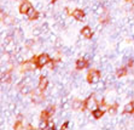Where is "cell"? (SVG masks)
Wrapping results in <instances>:
<instances>
[{
	"mask_svg": "<svg viewBox=\"0 0 134 130\" xmlns=\"http://www.w3.org/2000/svg\"><path fill=\"white\" fill-rule=\"evenodd\" d=\"M35 44H36L35 39H25V40H24V46H25V48H28V49L34 48Z\"/></svg>",
	"mask_w": 134,
	"mask_h": 130,
	"instance_id": "obj_11",
	"label": "cell"
},
{
	"mask_svg": "<svg viewBox=\"0 0 134 130\" xmlns=\"http://www.w3.org/2000/svg\"><path fill=\"white\" fill-rule=\"evenodd\" d=\"M56 128V124L53 123V122L48 121V124H47V129H54Z\"/></svg>",
	"mask_w": 134,
	"mask_h": 130,
	"instance_id": "obj_20",
	"label": "cell"
},
{
	"mask_svg": "<svg viewBox=\"0 0 134 130\" xmlns=\"http://www.w3.org/2000/svg\"><path fill=\"white\" fill-rule=\"evenodd\" d=\"M13 129H15V130H22V129H24L23 122L22 121H17L15 123V125H13Z\"/></svg>",
	"mask_w": 134,
	"mask_h": 130,
	"instance_id": "obj_14",
	"label": "cell"
},
{
	"mask_svg": "<svg viewBox=\"0 0 134 130\" xmlns=\"http://www.w3.org/2000/svg\"><path fill=\"white\" fill-rule=\"evenodd\" d=\"M133 66H134V61L129 58V60L127 61V67H128V68H131V67H133Z\"/></svg>",
	"mask_w": 134,
	"mask_h": 130,
	"instance_id": "obj_21",
	"label": "cell"
},
{
	"mask_svg": "<svg viewBox=\"0 0 134 130\" xmlns=\"http://www.w3.org/2000/svg\"><path fill=\"white\" fill-rule=\"evenodd\" d=\"M46 111L48 112V114H50V117H52L53 114H54V112H56V107H54V105H50L48 107L46 108Z\"/></svg>",
	"mask_w": 134,
	"mask_h": 130,
	"instance_id": "obj_17",
	"label": "cell"
},
{
	"mask_svg": "<svg viewBox=\"0 0 134 130\" xmlns=\"http://www.w3.org/2000/svg\"><path fill=\"white\" fill-rule=\"evenodd\" d=\"M71 15H72V17H74L75 19H77V21H82V19L85 18V11L83 10H80V9H75Z\"/></svg>",
	"mask_w": 134,
	"mask_h": 130,
	"instance_id": "obj_7",
	"label": "cell"
},
{
	"mask_svg": "<svg viewBox=\"0 0 134 130\" xmlns=\"http://www.w3.org/2000/svg\"><path fill=\"white\" fill-rule=\"evenodd\" d=\"M127 74V68L126 67H122V68H119V69L116 71V76L117 77H123Z\"/></svg>",
	"mask_w": 134,
	"mask_h": 130,
	"instance_id": "obj_13",
	"label": "cell"
},
{
	"mask_svg": "<svg viewBox=\"0 0 134 130\" xmlns=\"http://www.w3.org/2000/svg\"><path fill=\"white\" fill-rule=\"evenodd\" d=\"M69 128H70V122H69V121H65L64 123L62 124L60 129H62V130H65V129H69Z\"/></svg>",
	"mask_w": 134,
	"mask_h": 130,
	"instance_id": "obj_19",
	"label": "cell"
},
{
	"mask_svg": "<svg viewBox=\"0 0 134 130\" xmlns=\"http://www.w3.org/2000/svg\"><path fill=\"white\" fill-rule=\"evenodd\" d=\"M132 103H133V106H134V101H132Z\"/></svg>",
	"mask_w": 134,
	"mask_h": 130,
	"instance_id": "obj_23",
	"label": "cell"
},
{
	"mask_svg": "<svg viewBox=\"0 0 134 130\" xmlns=\"http://www.w3.org/2000/svg\"><path fill=\"white\" fill-rule=\"evenodd\" d=\"M127 3H134V0H126Z\"/></svg>",
	"mask_w": 134,
	"mask_h": 130,
	"instance_id": "obj_22",
	"label": "cell"
},
{
	"mask_svg": "<svg viewBox=\"0 0 134 130\" xmlns=\"http://www.w3.org/2000/svg\"><path fill=\"white\" fill-rule=\"evenodd\" d=\"M27 16L29 17V19H36V18H39V16H40V15H39V12H37L34 7L31 6L30 9H29V11L27 12Z\"/></svg>",
	"mask_w": 134,
	"mask_h": 130,
	"instance_id": "obj_9",
	"label": "cell"
},
{
	"mask_svg": "<svg viewBox=\"0 0 134 130\" xmlns=\"http://www.w3.org/2000/svg\"><path fill=\"white\" fill-rule=\"evenodd\" d=\"M134 111V106H133V103H132V102H128L127 105L125 106V108H123V112H125V113H132V112Z\"/></svg>",
	"mask_w": 134,
	"mask_h": 130,
	"instance_id": "obj_12",
	"label": "cell"
},
{
	"mask_svg": "<svg viewBox=\"0 0 134 130\" xmlns=\"http://www.w3.org/2000/svg\"><path fill=\"white\" fill-rule=\"evenodd\" d=\"M81 35L83 38H87V39H91L93 37V32H92V29H91L90 26H86L83 28L81 29Z\"/></svg>",
	"mask_w": 134,
	"mask_h": 130,
	"instance_id": "obj_8",
	"label": "cell"
},
{
	"mask_svg": "<svg viewBox=\"0 0 134 130\" xmlns=\"http://www.w3.org/2000/svg\"><path fill=\"white\" fill-rule=\"evenodd\" d=\"M31 7V4L29 3L28 0H23L21 5H19V13L22 15H27V12L29 11V9Z\"/></svg>",
	"mask_w": 134,
	"mask_h": 130,
	"instance_id": "obj_4",
	"label": "cell"
},
{
	"mask_svg": "<svg viewBox=\"0 0 134 130\" xmlns=\"http://www.w3.org/2000/svg\"><path fill=\"white\" fill-rule=\"evenodd\" d=\"M41 121H50V114H48V112L46 111V109H44V111L41 112Z\"/></svg>",
	"mask_w": 134,
	"mask_h": 130,
	"instance_id": "obj_15",
	"label": "cell"
},
{
	"mask_svg": "<svg viewBox=\"0 0 134 130\" xmlns=\"http://www.w3.org/2000/svg\"><path fill=\"white\" fill-rule=\"evenodd\" d=\"M85 105H86V109H88V111H93V109H96V107H97L98 101L96 100L94 96H90V97L85 101Z\"/></svg>",
	"mask_w": 134,
	"mask_h": 130,
	"instance_id": "obj_3",
	"label": "cell"
},
{
	"mask_svg": "<svg viewBox=\"0 0 134 130\" xmlns=\"http://www.w3.org/2000/svg\"><path fill=\"white\" fill-rule=\"evenodd\" d=\"M40 28L42 29V32L44 33H47V32H50V24L47 22H42L40 26Z\"/></svg>",
	"mask_w": 134,
	"mask_h": 130,
	"instance_id": "obj_16",
	"label": "cell"
},
{
	"mask_svg": "<svg viewBox=\"0 0 134 130\" xmlns=\"http://www.w3.org/2000/svg\"><path fill=\"white\" fill-rule=\"evenodd\" d=\"M48 86V79L46 76H41L39 79V90L40 91H45L46 88Z\"/></svg>",
	"mask_w": 134,
	"mask_h": 130,
	"instance_id": "obj_6",
	"label": "cell"
},
{
	"mask_svg": "<svg viewBox=\"0 0 134 130\" xmlns=\"http://www.w3.org/2000/svg\"><path fill=\"white\" fill-rule=\"evenodd\" d=\"M116 111H117V103H116V105H112V106H110V107H109V113L110 114H115Z\"/></svg>",
	"mask_w": 134,
	"mask_h": 130,
	"instance_id": "obj_18",
	"label": "cell"
},
{
	"mask_svg": "<svg viewBox=\"0 0 134 130\" xmlns=\"http://www.w3.org/2000/svg\"><path fill=\"white\" fill-rule=\"evenodd\" d=\"M33 61H34L35 63H36V66L39 67V68H42L44 66H46L47 63H50V56H48V54H40L39 56L36 57H33Z\"/></svg>",
	"mask_w": 134,
	"mask_h": 130,
	"instance_id": "obj_1",
	"label": "cell"
},
{
	"mask_svg": "<svg viewBox=\"0 0 134 130\" xmlns=\"http://www.w3.org/2000/svg\"><path fill=\"white\" fill-rule=\"evenodd\" d=\"M75 66H76V69L77 71H81L90 66V62L87 61V58H79V60L76 61V64H75Z\"/></svg>",
	"mask_w": 134,
	"mask_h": 130,
	"instance_id": "obj_5",
	"label": "cell"
},
{
	"mask_svg": "<svg viewBox=\"0 0 134 130\" xmlns=\"http://www.w3.org/2000/svg\"><path fill=\"white\" fill-rule=\"evenodd\" d=\"M103 114H104L103 108H96V109L92 111V116H93L94 119H99V118H102L103 117Z\"/></svg>",
	"mask_w": 134,
	"mask_h": 130,
	"instance_id": "obj_10",
	"label": "cell"
},
{
	"mask_svg": "<svg viewBox=\"0 0 134 130\" xmlns=\"http://www.w3.org/2000/svg\"><path fill=\"white\" fill-rule=\"evenodd\" d=\"M100 77H102V73L100 71H97V69H90L87 73V82L90 84H93L96 85L98 82L100 80Z\"/></svg>",
	"mask_w": 134,
	"mask_h": 130,
	"instance_id": "obj_2",
	"label": "cell"
}]
</instances>
